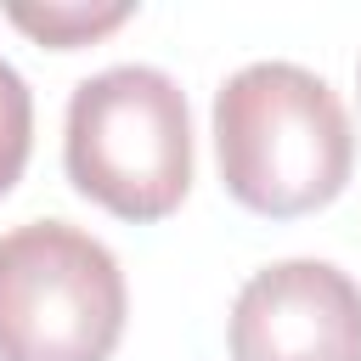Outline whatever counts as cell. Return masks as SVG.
I'll use <instances>...</instances> for the list:
<instances>
[{"label":"cell","instance_id":"6da1fadb","mask_svg":"<svg viewBox=\"0 0 361 361\" xmlns=\"http://www.w3.org/2000/svg\"><path fill=\"white\" fill-rule=\"evenodd\" d=\"M214 158L226 192L248 214L299 220L344 192L355 135L322 73L299 62H248L214 90Z\"/></svg>","mask_w":361,"mask_h":361},{"label":"cell","instance_id":"7a4b0ae2","mask_svg":"<svg viewBox=\"0 0 361 361\" xmlns=\"http://www.w3.org/2000/svg\"><path fill=\"white\" fill-rule=\"evenodd\" d=\"M62 164L79 197L118 220H164L192 192V113L186 90L147 62H118L73 85L62 124Z\"/></svg>","mask_w":361,"mask_h":361},{"label":"cell","instance_id":"3957f363","mask_svg":"<svg viewBox=\"0 0 361 361\" xmlns=\"http://www.w3.org/2000/svg\"><path fill=\"white\" fill-rule=\"evenodd\" d=\"M130 288L113 248L68 220L0 237V361H113Z\"/></svg>","mask_w":361,"mask_h":361},{"label":"cell","instance_id":"277c9868","mask_svg":"<svg viewBox=\"0 0 361 361\" xmlns=\"http://www.w3.org/2000/svg\"><path fill=\"white\" fill-rule=\"evenodd\" d=\"M231 361H361V282L333 259H276L237 288Z\"/></svg>","mask_w":361,"mask_h":361},{"label":"cell","instance_id":"5b68a950","mask_svg":"<svg viewBox=\"0 0 361 361\" xmlns=\"http://www.w3.org/2000/svg\"><path fill=\"white\" fill-rule=\"evenodd\" d=\"M6 17L51 51H79L130 23V6H6Z\"/></svg>","mask_w":361,"mask_h":361},{"label":"cell","instance_id":"8992f818","mask_svg":"<svg viewBox=\"0 0 361 361\" xmlns=\"http://www.w3.org/2000/svg\"><path fill=\"white\" fill-rule=\"evenodd\" d=\"M28 152H34V96L28 79L11 62H0V197L23 180Z\"/></svg>","mask_w":361,"mask_h":361}]
</instances>
